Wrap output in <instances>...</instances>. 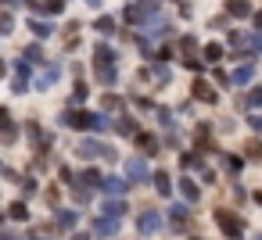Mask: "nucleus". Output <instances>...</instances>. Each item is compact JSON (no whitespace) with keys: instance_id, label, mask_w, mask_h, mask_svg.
<instances>
[{"instance_id":"nucleus-30","label":"nucleus","mask_w":262,"mask_h":240,"mask_svg":"<svg viewBox=\"0 0 262 240\" xmlns=\"http://www.w3.org/2000/svg\"><path fill=\"white\" fill-rule=\"evenodd\" d=\"M219 54H223V51H219L215 43H208V47H205V58H208V61H219Z\"/></svg>"},{"instance_id":"nucleus-5","label":"nucleus","mask_w":262,"mask_h":240,"mask_svg":"<svg viewBox=\"0 0 262 240\" xmlns=\"http://www.w3.org/2000/svg\"><path fill=\"white\" fill-rule=\"evenodd\" d=\"M137 229H140V233H158V229H162V215H158V211H144V215L137 219Z\"/></svg>"},{"instance_id":"nucleus-26","label":"nucleus","mask_w":262,"mask_h":240,"mask_svg":"<svg viewBox=\"0 0 262 240\" xmlns=\"http://www.w3.org/2000/svg\"><path fill=\"white\" fill-rule=\"evenodd\" d=\"M40 58H43L40 47H26V65H33V61H40Z\"/></svg>"},{"instance_id":"nucleus-37","label":"nucleus","mask_w":262,"mask_h":240,"mask_svg":"<svg viewBox=\"0 0 262 240\" xmlns=\"http://www.w3.org/2000/svg\"><path fill=\"white\" fill-rule=\"evenodd\" d=\"M251 126H255V129H262V115H251Z\"/></svg>"},{"instance_id":"nucleus-25","label":"nucleus","mask_w":262,"mask_h":240,"mask_svg":"<svg viewBox=\"0 0 262 240\" xmlns=\"http://www.w3.org/2000/svg\"><path fill=\"white\" fill-rule=\"evenodd\" d=\"M33 194H36V179L26 176V179H22V197H33Z\"/></svg>"},{"instance_id":"nucleus-40","label":"nucleus","mask_w":262,"mask_h":240,"mask_svg":"<svg viewBox=\"0 0 262 240\" xmlns=\"http://www.w3.org/2000/svg\"><path fill=\"white\" fill-rule=\"evenodd\" d=\"M255 26H258V29H262V15H258V18H255Z\"/></svg>"},{"instance_id":"nucleus-17","label":"nucleus","mask_w":262,"mask_h":240,"mask_svg":"<svg viewBox=\"0 0 262 240\" xmlns=\"http://www.w3.org/2000/svg\"><path fill=\"white\" fill-rule=\"evenodd\" d=\"M29 29H33L36 36H51V33H54V26H51V22H36V18L29 22Z\"/></svg>"},{"instance_id":"nucleus-7","label":"nucleus","mask_w":262,"mask_h":240,"mask_svg":"<svg viewBox=\"0 0 262 240\" xmlns=\"http://www.w3.org/2000/svg\"><path fill=\"white\" fill-rule=\"evenodd\" d=\"M94 233H97V236H115V233H119V219H108V215H101V219L94 222Z\"/></svg>"},{"instance_id":"nucleus-34","label":"nucleus","mask_w":262,"mask_h":240,"mask_svg":"<svg viewBox=\"0 0 262 240\" xmlns=\"http://www.w3.org/2000/svg\"><path fill=\"white\" fill-rule=\"evenodd\" d=\"M248 104H262V86H255V90H251V97H248Z\"/></svg>"},{"instance_id":"nucleus-29","label":"nucleus","mask_w":262,"mask_h":240,"mask_svg":"<svg viewBox=\"0 0 262 240\" xmlns=\"http://www.w3.org/2000/svg\"><path fill=\"white\" fill-rule=\"evenodd\" d=\"M172 222L176 226H187V208H172Z\"/></svg>"},{"instance_id":"nucleus-11","label":"nucleus","mask_w":262,"mask_h":240,"mask_svg":"<svg viewBox=\"0 0 262 240\" xmlns=\"http://www.w3.org/2000/svg\"><path fill=\"white\" fill-rule=\"evenodd\" d=\"M29 140H33L36 147H47V143H54V136H51V133H43L40 126H29Z\"/></svg>"},{"instance_id":"nucleus-12","label":"nucleus","mask_w":262,"mask_h":240,"mask_svg":"<svg viewBox=\"0 0 262 240\" xmlns=\"http://www.w3.org/2000/svg\"><path fill=\"white\" fill-rule=\"evenodd\" d=\"M76 186H104V179H101V172L97 169H86L83 176H79V183Z\"/></svg>"},{"instance_id":"nucleus-2","label":"nucleus","mask_w":262,"mask_h":240,"mask_svg":"<svg viewBox=\"0 0 262 240\" xmlns=\"http://www.w3.org/2000/svg\"><path fill=\"white\" fill-rule=\"evenodd\" d=\"M94 65H97V76H101V72H112V65H115V51H112L108 43H101V47L94 51Z\"/></svg>"},{"instance_id":"nucleus-19","label":"nucleus","mask_w":262,"mask_h":240,"mask_svg":"<svg viewBox=\"0 0 262 240\" xmlns=\"http://www.w3.org/2000/svg\"><path fill=\"white\" fill-rule=\"evenodd\" d=\"M8 215H11V219H18V222H26V219H29V211H26V204H22V201H15V204L8 208Z\"/></svg>"},{"instance_id":"nucleus-14","label":"nucleus","mask_w":262,"mask_h":240,"mask_svg":"<svg viewBox=\"0 0 262 240\" xmlns=\"http://www.w3.org/2000/svg\"><path fill=\"white\" fill-rule=\"evenodd\" d=\"M11 86H15V93H22V90L29 86V65H26V61H18V79H15Z\"/></svg>"},{"instance_id":"nucleus-21","label":"nucleus","mask_w":262,"mask_h":240,"mask_svg":"<svg viewBox=\"0 0 262 240\" xmlns=\"http://www.w3.org/2000/svg\"><path fill=\"white\" fill-rule=\"evenodd\" d=\"M180 190H183V197H187V201H198V194H201L190 179H183V183H180Z\"/></svg>"},{"instance_id":"nucleus-35","label":"nucleus","mask_w":262,"mask_h":240,"mask_svg":"<svg viewBox=\"0 0 262 240\" xmlns=\"http://www.w3.org/2000/svg\"><path fill=\"white\" fill-rule=\"evenodd\" d=\"M248 154H255V158H262V143H248Z\"/></svg>"},{"instance_id":"nucleus-6","label":"nucleus","mask_w":262,"mask_h":240,"mask_svg":"<svg viewBox=\"0 0 262 240\" xmlns=\"http://www.w3.org/2000/svg\"><path fill=\"white\" fill-rule=\"evenodd\" d=\"M215 219H219V229H223L226 236H241V222H237V219H233L230 211H219Z\"/></svg>"},{"instance_id":"nucleus-23","label":"nucleus","mask_w":262,"mask_h":240,"mask_svg":"<svg viewBox=\"0 0 262 240\" xmlns=\"http://www.w3.org/2000/svg\"><path fill=\"white\" fill-rule=\"evenodd\" d=\"M119 129H122V133H126V136H137V133H140V129H137V122H133V118H122V122H119Z\"/></svg>"},{"instance_id":"nucleus-1","label":"nucleus","mask_w":262,"mask_h":240,"mask_svg":"<svg viewBox=\"0 0 262 240\" xmlns=\"http://www.w3.org/2000/svg\"><path fill=\"white\" fill-rule=\"evenodd\" d=\"M76 154L79 158H108V161H115V151L108 143H97V140H79L76 143Z\"/></svg>"},{"instance_id":"nucleus-22","label":"nucleus","mask_w":262,"mask_h":240,"mask_svg":"<svg viewBox=\"0 0 262 240\" xmlns=\"http://www.w3.org/2000/svg\"><path fill=\"white\" fill-rule=\"evenodd\" d=\"M251 76H255L251 68H237V72H233V83H237V86H244V83H251Z\"/></svg>"},{"instance_id":"nucleus-8","label":"nucleus","mask_w":262,"mask_h":240,"mask_svg":"<svg viewBox=\"0 0 262 240\" xmlns=\"http://www.w3.org/2000/svg\"><path fill=\"white\" fill-rule=\"evenodd\" d=\"M194 97H198V101H208V104H212V101H215V90H212V86H208L205 79H194Z\"/></svg>"},{"instance_id":"nucleus-42","label":"nucleus","mask_w":262,"mask_h":240,"mask_svg":"<svg viewBox=\"0 0 262 240\" xmlns=\"http://www.w3.org/2000/svg\"><path fill=\"white\" fill-rule=\"evenodd\" d=\"M4 68H8V65H4V61H0V76H4Z\"/></svg>"},{"instance_id":"nucleus-27","label":"nucleus","mask_w":262,"mask_h":240,"mask_svg":"<svg viewBox=\"0 0 262 240\" xmlns=\"http://www.w3.org/2000/svg\"><path fill=\"white\" fill-rule=\"evenodd\" d=\"M101 104H104L108 111H119V108H122V101H119V97H112V93H104V101H101Z\"/></svg>"},{"instance_id":"nucleus-38","label":"nucleus","mask_w":262,"mask_h":240,"mask_svg":"<svg viewBox=\"0 0 262 240\" xmlns=\"http://www.w3.org/2000/svg\"><path fill=\"white\" fill-rule=\"evenodd\" d=\"M72 240H90V236H83V233H76V236H72Z\"/></svg>"},{"instance_id":"nucleus-15","label":"nucleus","mask_w":262,"mask_h":240,"mask_svg":"<svg viewBox=\"0 0 262 240\" xmlns=\"http://www.w3.org/2000/svg\"><path fill=\"white\" fill-rule=\"evenodd\" d=\"M54 83H58V65H51V68H47V72L36 79V86H40V90H51Z\"/></svg>"},{"instance_id":"nucleus-31","label":"nucleus","mask_w":262,"mask_h":240,"mask_svg":"<svg viewBox=\"0 0 262 240\" xmlns=\"http://www.w3.org/2000/svg\"><path fill=\"white\" fill-rule=\"evenodd\" d=\"M86 93H90V90H86V83H76V90H72V97H76V101H86Z\"/></svg>"},{"instance_id":"nucleus-41","label":"nucleus","mask_w":262,"mask_h":240,"mask_svg":"<svg viewBox=\"0 0 262 240\" xmlns=\"http://www.w3.org/2000/svg\"><path fill=\"white\" fill-rule=\"evenodd\" d=\"M33 240H47V236H40V233H33Z\"/></svg>"},{"instance_id":"nucleus-39","label":"nucleus","mask_w":262,"mask_h":240,"mask_svg":"<svg viewBox=\"0 0 262 240\" xmlns=\"http://www.w3.org/2000/svg\"><path fill=\"white\" fill-rule=\"evenodd\" d=\"M0 240H15V236H11V233H4V236H0Z\"/></svg>"},{"instance_id":"nucleus-36","label":"nucleus","mask_w":262,"mask_h":240,"mask_svg":"<svg viewBox=\"0 0 262 240\" xmlns=\"http://www.w3.org/2000/svg\"><path fill=\"white\" fill-rule=\"evenodd\" d=\"M0 33H11V18H0Z\"/></svg>"},{"instance_id":"nucleus-20","label":"nucleus","mask_w":262,"mask_h":240,"mask_svg":"<svg viewBox=\"0 0 262 240\" xmlns=\"http://www.w3.org/2000/svg\"><path fill=\"white\" fill-rule=\"evenodd\" d=\"M76 219H79L76 211H58V226H61V229H72V226H76Z\"/></svg>"},{"instance_id":"nucleus-32","label":"nucleus","mask_w":262,"mask_h":240,"mask_svg":"<svg viewBox=\"0 0 262 240\" xmlns=\"http://www.w3.org/2000/svg\"><path fill=\"white\" fill-rule=\"evenodd\" d=\"M97 29H101V33H112V29H115V22H112V18H101V22H97Z\"/></svg>"},{"instance_id":"nucleus-9","label":"nucleus","mask_w":262,"mask_h":240,"mask_svg":"<svg viewBox=\"0 0 262 240\" xmlns=\"http://www.w3.org/2000/svg\"><path fill=\"white\" fill-rule=\"evenodd\" d=\"M0 136H4L8 143L15 140V126H11V115H8L4 108H0Z\"/></svg>"},{"instance_id":"nucleus-33","label":"nucleus","mask_w":262,"mask_h":240,"mask_svg":"<svg viewBox=\"0 0 262 240\" xmlns=\"http://www.w3.org/2000/svg\"><path fill=\"white\" fill-rule=\"evenodd\" d=\"M97 79H101V83H104V86H112V83H115V79H119V76H115V72H101V76H97Z\"/></svg>"},{"instance_id":"nucleus-13","label":"nucleus","mask_w":262,"mask_h":240,"mask_svg":"<svg viewBox=\"0 0 262 240\" xmlns=\"http://www.w3.org/2000/svg\"><path fill=\"white\" fill-rule=\"evenodd\" d=\"M104 194H108L112 201H119V197L126 194V183H122V179H104Z\"/></svg>"},{"instance_id":"nucleus-24","label":"nucleus","mask_w":262,"mask_h":240,"mask_svg":"<svg viewBox=\"0 0 262 240\" xmlns=\"http://www.w3.org/2000/svg\"><path fill=\"white\" fill-rule=\"evenodd\" d=\"M137 143L144 147V151H155L158 143H155V136H147V133H137Z\"/></svg>"},{"instance_id":"nucleus-43","label":"nucleus","mask_w":262,"mask_h":240,"mask_svg":"<svg viewBox=\"0 0 262 240\" xmlns=\"http://www.w3.org/2000/svg\"><path fill=\"white\" fill-rule=\"evenodd\" d=\"M0 172H4V161H0Z\"/></svg>"},{"instance_id":"nucleus-44","label":"nucleus","mask_w":262,"mask_h":240,"mask_svg":"<svg viewBox=\"0 0 262 240\" xmlns=\"http://www.w3.org/2000/svg\"><path fill=\"white\" fill-rule=\"evenodd\" d=\"M255 240H262V236H255Z\"/></svg>"},{"instance_id":"nucleus-3","label":"nucleus","mask_w":262,"mask_h":240,"mask_svg":"<svg viewBox=\"0 0 262 240\" xmlns=\"http://www.w3.org/2000/svg\"><path fill=\"white\" fill-rule=\"evenodd\" d=\"M147 15H158V8L155 4H129L126 8V22H133V26L137 22H147Z\"/></svg>"},{"instance_id":"nucleus-16","label":"nucleus","mask_w":262,"mask_h":240,"mask_svg":"<svg viewBox=\"0 0 262 240\" xmlns=\"http://www.w3.org/2000/svg\"><path fill=\"white\" fill-rule=\"evenodd\" d=\"M122 211H126V201H104V215L108 219H119Z\"/></svg>"},{"instance_id":"nucleus-28","label":"nucleus","mask_w":262,"mask_h":240,"mask_svg":"<svg viewBox=\"0 0 262 240\" xmlns=\"http://www.w3.org/2000/svg\"><path fill=\"white\" fill-rule=\"evenodd\" d=\"M72 197H76L79 204H90V190H83V186H76V190H72Z\"/></svg>"},{"instance_id":"nucleus-10","label":"nucleus","mask_w":262,"mask_h":240,"mask_svg":"<svg viewBox=\"0 0 262 240\" xmlns=\"http://www.w3.org/2000/svg\"><path fill=\"white\" fill-rule=\"evenodd\" d=\"M65 122H69V126H76V129L94 126V118H90V115H83V111H69V115H65Z\"/></svg>"},{"instance_id":"nucleus-4","label":"nucleus","mask_w":262,"mask_h":240,"mask_svg":"<svg viewBox=\"0 0 262 240\" xmlns=\"http://www.w3.org/2000/svg\"><path fill=\"white\" fill-rule=\"evenodd\" d=\"M126 172H129V179H137V183L151 179V169H147V161H144V158H133V161H126Z\"/></svg>"},{"instance_id":"nucleus-18","label":"nucleus","mask_w":262,"mask_h":240,"mask_svg":"<svg viewBox=\"0 0 262 240\" xmlns=\"http://www.w3.org/2000/svg\"><path fill=\"white\" fill-rule=\"evenodd\" d=\"M155 186H158V194H172L169 186H172V179L165 176V172H155Z\"/></svg>"}]
</instances>
